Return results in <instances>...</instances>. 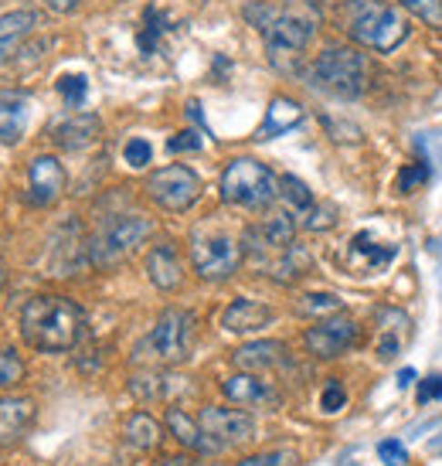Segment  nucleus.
<instances>
[{"label": "nucleus", "instance_id": "1", "mask_svg": "<svg viewBox=\"0 0 442 466\" xmlns=\"http://www.w3.org/2000/svg\"><path fill=\"white\" fill-rule=\"evenodd\" d=\"M85 317L65 297H31L21 310V334L31 348L58 354L72 350L82 337Z\"/></svg>", "mask_w": 442, "mask_h": 466}, {"label": "nucleus", "instance_id": "2", "mask_svg": "<svg viewBox=\"0 0 442 466\" xmlns=\"http://www.w3.org/2000/svg\"><path fill=\"white\" fill-rule=\"evenodd\" d=\"M276 187L279 184H276L273 170L259 164V160H252V157H238L221 174V198L228 205L248 208V211L273 205V198L279 195Z\"/></svg>", "mask_w": 442, "mask_h": 466}, {"label": "nucleus", "instance_id": "3", "mask_svg": "<svg viewBox=\"0 0 442 466\" xmlns=\"http://www.w3.org/2000/svg\"><path fill=\"white\" fill-rule=\"evenodd\" d=\"M351 35L361 41V45H367L371 52L388 55L408 38V21H405L395 7H388V4L361 0V4L354 7Z\"/></svg>", "mask_w": 442, "mask_h": 466}, {"label": "nucleus", "instance_id": "4", "mask_svg": "<svg viewBox=\"0 0 442 466\" xmlns=\"http://www.w3.org/2000/svg\"><path fill=\"white\" fill-rule=\"evenodd\" d=\"M313 78L320 89L334 92L340 99H357L367 78L365 55H357L354 48H326L313 66Z\"/></svg>", "mask_w": 442, "mask_h": 466}, {"label": "nucleus", "instance_id": "5", "mask_svg": "<svg viewBox=\"0 0 442 466\" xmlns=\"http://www.w3.org/2000/svg\"><path fill=\"white\" fill-rule=\"evenodd\" d=\"M246 17L262 31V38L269 45V52H303L306 41H310L313 27L310 21H303L289 11H276V7H266V4H252L246 7Z\"/></svg>", "mask_w": 442, "mask_h": 466}, {"label": "nucleus", "instance_id": "6", "mask_svg": "<svg viewBox=\"0 0 442 466\" xmlns=\"http://www.w3.org/2000/svg\"><path fill=\"white\" fill-rule=\"evenodd\" d=\"M146 191L164 211H187L201 198V177L184 164H170L150 174Z\"/></svg>", "mask_w": 442, "mask_h": 466}, {"label": "nucleus", "instance_id": "7", "mask_svg": "<svg viewBox=\"0 0 442 466\" xmlns=\"http://www.w3.org/2000/svg\"><path fill=\"white\" fill-rule=\"evenodd\" d=\"M191 340H195V317L187 310H164L154 334L146 337V348L154 350L156 361L177 364L191 354Z\"/></svg>", "mask_w": 442, "mask_h": 466}, {"label": "nucleus", "instance_id": "8", "mask_svg": "<svg viewBox=\"0 0 442 466\" xmlns=\"http://www.w3.org/2000/svg\"><path fill=\"white\" fill-rule=\"evenodd\" d=\"M191 259H195V269L201 279H228L238 262H242V246H235V238L228 235H195V246H191Z\"/></svg>", "mask_w": 442, "mask_h": 466}, {"label": "nucleus", "instance_id": "9", "mask_svg": "<svg viewBox=\"0 0 442 466\" xmlns=\"http://www.w3.org/2000/svg\"><path fill=\"white\" fill-rule=\"evenodd\" d=\"M150 232V221L144 218H116L109 221L103 232L95 235L92 242V259L99 266H113L116 259H123L133 246H140V238Z\"/></svg>", "mask_w": 442, "mask_h": 466}, {"label": "nucleus", "instance_id": "10", "mask_svg": "<svg viewBox=\"0 0 442 466\" xmlns=\"http://www.w3.org/2000/svg\"><path fill=\"white\" fill-rule=\"evenodd\" d=\"M197 422H201V429H205L218 446L246 442V440H252V432H256V419H252L248 412H238V409H218V405H208Z\"/></svg>", "mask_w": 442, "mask_h": 466}, {"label": "nucleus", "instance_id": "11", "mask_svg": "<svg viewBox=\"0 0 442 466\" xmlns=\"http://www.w3.org/2000/svg\"><path fill=\"white\" fill-rule=\"evenodd\" d=\"M303 340L316 358H337L357 340V324L351 317H330V320H320L316 327H310Z\"/></svg>", "mask_w": 442, "mask_h": 466}, {"label": "nucleus", "instance_id": "12", "mask_svg": "<svg viewBox=\"0 0 442 466\" xmlns=\"http://www.w3.org/2000/svg\"><path fill=\"white\" fill-rule=\"evenodd\" d=\"M27 181H31V201L35 205H52L55 198L65 191V170L55 157L41 154L31 160Z\"/></svg>", "mask_w": 442, "mask_h": 466}, {"label": "nucleus", "instance_id": "13", "mask_svg": "<svg viewBox=\"0 0 442 466\" xmlns=\"http://www.w3.org/2000/svg\"><path fill=\"white\" fill-rule=\"evenodd\" d=\"M35 419V401L25 395H7L0 399V446H11L25 436V429Z\"/></svg>", "mask_w": 442, "mask_h": 466}, {"label": "nucleus", "instance_id": "14", "mask_svg": "<svg viewBox=\"0 0 442 466\" xmlns=\"http://www.w3.org/2000/svg\"><path fill=\"white\" fill-rule=\"evenodd\" d=\"M99 116L92 113H78V116H68L65 123H58L52 130V140L62 147V150H85L99 140Z\"/></svg>", "mask_w": 442, "mask_h": 466}, {"label": "nucleus", "instance_id": "15", "mask_svg": "<svg viewBox=\"0 0 442 466\" xmlns=\"http://www.w3.org/2000/svg\"><path fill=\"white\" fill-rule=\"evenodd\" d=\"M167 429L184 450H195V453H218L221 450L218 442L201 429V422H195L184 409H167Z\"/></svg>", "mask_w": 442, "mask_h": 466}, {"label": "nucleus", "instance_id": "16", "mask_svg": "<svg viewBox=\"0 0 442 466\" xmlns=\"http://www.w3.org/2000/svg\"><path fill=\"white\" fill-rule=\"evenodd\" d=\"M273 320V310L269 307H262L256 299H235L228 303V310L221 313V327L225 330H232V334H252V330H259Z\"/></svg>", "mask_w": 442, "mask_h": 466}, {"label": "nucleus", "instance_id": "17", "mask_svg": "<svg viewBox=\"0 0 442 466\" xmlns=\"http://www.w3.org/2000/svg\"><path fill=\"white\" fill-rule=\"evenodd\" d=\"M303 123V106L296 99H286V96H276L269 109H266V123L259 127L256 133V140H273V137H283L289 133L293 127Z\"/></svg>", "mask_w": 442, "mask_h": 466}, {"label": "nucleus", "instance_id": "18", "mask_svg": "<svg viewBox=\"0 0 442 466\" xmlns=\"http://www.w3.org/2000/svg\"><path fill=\"white\" fill-rule=\"evenodd\" d=\"M235 368H242V371H266V368H276V364L286 361V344H279V340H256V344H246V348H238L232 354Z\"/></svg>", "mask_w": 442, "mask_h": 466}, {"label": "nucleus", "instance_id": "19", "mask_svg": "<svg viewBox=\"0 0 442 466\" xmlns=\"http://www.w3.org/2000/svg\"><path fill=\"white\" fill-rule=\"evenodd\" d=\"M221 391L225 399L235 401V405H262V401H276V391L259 381L252 371H242V375H232L221 381Z\"/></svg>", "mask_w": 442, "mask_h": 466}, {"label": "nucleus", "instance_id": "20", "mask_svg": "<svg viewBox=\"0 0 442 466\" xmlns=\"http://www.w3.org/2000/svg\"><path fill=\"white\" fill-rule=\"evenodd\" d=\"M35 27H38V14L35 11H14L0 17V66L21 48V41H25Z\"/></svg>", "mask_w": 442, "mask_h": 466}, {"label": "nucleus", "instance_id": "21", "mask_svg": "<svg viewBox=\"0 0 442 466\" xmlns=\"http://www.w3.org/2000/svg\"><path fill=\"white\" fill-rule=\"evenodd\" d=\"M146 276L156 289H177L181 286V262H177V252L170 246H156L150 256H146Z\"/></svg>", "mask_w": 442, "mask_h": 466}, {"label": "nucleus", "instance_id": "22", "mask_svg": "<svg viewBox=\"0 0 442 466\" xmlns=\"http://www.w3.org/2000/svg\"><path fill=\"white\" fill-rule=\"evenodd\" d=\"M293 235H296V225L289 215H276L269 218L262 228H248L246 232V242H262L256 248H276V252H286L293 246Z\"/></svg>", "mask_w": 442, "mask_h": 466}, {"label": "nucleus", "instance_id": "23", "mask_svg": "<svg viewBox=\"0 0 442 466\" xmlns=\"http://www.w3.org/2000/svg\"><path fill=\"white\" fill-rule=\"evenodd\" d=\"M126 442H130L133 450H144V453H150V450H156L160 446V422H156L150 412H133L130 419H126Z\"/></svg>", "mask_w": 442, "mask_h": 466}, {"label": "nucleus", "instance_id": "24", "mask_svg": "<svg viewBox=\"0 0 442 466\" xmlns=\"http://www.w3.org/2000/svg\"><path fill=\"white\" fill-rule=\"evenodd\" d=\"M27 130V106L25 99L0 103V143H17Z\"/></svg>", "mask_w": 442, "mask_h": 466}, {"label": "nucleus", "instance_id": "25", "mask_svg": "<svg viewBox=\"0 0 442 466\" xmlns=\"http://www.w3.org/2000/svg\"><path fill=\"white\" fill-rule=\"evenodd\" d=\"M426 181H429V167H426V164H405V167L398 170V177H395V191H398V195H412V191L422 187Z\"/></svg>", "mask_w": 442, "mask_h": 466}, {"label": "nucleus", "instance_id": "26", "mask_svg": "<svg viewBox=\"0 0 442 466\" xmlns=\"http://www.w3.org/2000/svg\"><path fill=\"white\" fill-rule=\"evenodd\" d=\"M25 381V361L14 350H0V389H14Z\"/></svg>", "mask_w": 442, "mask_h": 466}, {"label": "nucleus", "instance_id": "27", "mask_svg": "<svg viewBox=\"0 0 442 466\" xmlns=\"http://www.w3.org/2000/svg\"><path fill=\"white\" fill-rule=\"evenodd\" d=\"M279 191H283V198H286L289 205L299 208V211H306V208H313V195L310 187L299 181V177H293V174H286L283 181H279Z\"/></svg>", "mask_w": 442, "mask_h": 466}, {"label": "nucleus", "instance_id": "28", "mask_svg": "<svg viewBox=\"0 0 442 466\" xmlns=\"http://www.w3.org/2000/svg\"><path fill=\"white\" fill-rule=\"evenodd\" d=\"M405 11H412L416 17H422L426 25L442 27V0H398Z\"/></svg>", "mask_w": 442, "mask_h": 466}, {"label": "nucleus", "instance_id": "29", "mask_svg": "<svg viewBox=\"0 0 442 466\" xmlns=\"http://www.w3.org/2000/svg\"><path fill=\"white\" fill-rule=\"evenodd\" d=\"M58 92L68 106H82L85 103V92H89V82L82 76H62L58 78Z\"/></svg>", "mask_w": 442, "mask_h": 466}, {"label": "nucleus", "instance_id": "30", "mask_svg": "<svg viewBox=\"0 0 442 466\" xmlns=\"http://www.w3.org/2000/svg\"><path fill=\"white\" fill-rule=\"evenodd\" d=\"M293 463H296V456L289 453V450H273V453L246 456V460H238L235 466H293Z\"/></svg>", "mask_w": 442, "mask_h": 466}, {"label": "nucleus", "instance_id": "31", "mask_svg": "<svg viewBox=\"0 0 442 466\" xmlns=\"http://www.w3.org/2000/svg\"><path fill=\"white\" fill-rule=\"evenodd\" d=\"M150 157H154V150H150V143L140 140V137H133V140L123 147V160H126L130 167H146Z\"/></svg>", "mask_w": 442, "mask_h": 466}, {"label": "nucleus", "instance_id": "32", "mask_svg": "<svg viewBox=\"0 0 442 466\" xmlns=\"http://www.w3.org/2000/svg\"><path fill=\"white\" fill-rule=\"evenodd\" d=\"M299 310L303 313H334V310H340V299L334 297V293H310V297H303Z\"/></svg>", "mask_w": 442, "mask_h": 466}, {"label": "nucleus", "instance_id": "33", "mask_svg": "<svg viewBox=\"0 0 442 466\" xmlns=\"http://www.w3.org/2000/svg\"><path fill=\"white\" fill-rule=\"evenodd\" d=\"M377 456H381V463H385V466H405V463H408V450H405L398 440L377 442Z\"/></svg>", "mask_w": 442, "mask_h": 466}, {"label": "nucleus", "instance_id": "34", "mask_svg": "<svg viewBox=\"0 0 442 466\" xmlns=\"http://www.w3.org/2000/svg\"><path fill=\"white\" fill-rule=\"evenodd\" d=\"M167 150L170 154H191V150H201V137H197L195 130H184V133H177V137H170Z\"/></svg>", "mask_w": 442, "mask_h": 466}, {"label": "nucleus", "instance_id": "35", "mask_svg": "<svg viewBox=\"0 0 442 466\" xmlns=\"http://www.w3.org/2000/svg\"><path fill=\"white\" fill-rule=\"evenodd\" d=\"M344 401H347L344 389H340L337 381H330V385H326V391H324V399H320L324 412H340V409H344Z\"/></svg>", "mask_w": 442, "mask_h": 466}, {"label": "nucleus", "instance_id": "36", "mask_svg": "<svg viewBox=\"0 0 442 466\" xmlns=\"http://www.w3.org/2000/svg\"><path fill=\"white\" fill-rule=\"evenodd\" d=\"M334 225V208H316L310 218H306V228H313V232H324V228H330Z\"/></svg>", "mask_w": 442, "mask_h": 466}, {"label": "nucleus", "instance_id": "37", "mask_svg": "<svg viewBox=\"0 0 442 466\" xmlns=\"http://www.w3.org/2000/svg\"><path fill=\"white\" fill-rule=\"evenodd\" d=\"M442 399V375H432L418 385V401H436Z\"/></svg>", "mask_w": 442, "mask_h": 466}, {"label": "nucleus", "instance_id": "38", "mask_svg": "<svg viewBox=\"0 0 442 466\" xmlns=\"http://www.w3.org/2000/svg\"><path fill=\"white\" fill-rule=\"evenodd\" d=\"M48 4V11H55V14H72L78 7V0H45Z\"/></svg>", "mask_w": 442, "mask_h": 466}, {"label": "nucleus", "instance_id": "39", "mask_svg": "<svg viewBox=\"0 0 442 466\" xmlns=\"http://www.w3.org/2000/svg\"><path fill=\"white\" fill-rule=\"evenodd\" d=\"M412 381H416V371H412V368H402V375H398V385H402V389H408Z\"/></svg>", "mask_w": 442, "mask_h": 466}, {"label": "nucleus", "instance_id": "40", "mask_svg": "<svg viewBox=\"0 0 442 466\" xmlns=\"http://www.w3.org/2000/svg\"><path fill=\"white\" fill-rule=\"evenodd\" d=\"M0 286H4V272H0Z\"/></svg>", "mask_w": 442, "mask_h": 466}, {"label": "nucleus", "instance_id": "41", "mask_svg": "<svg viewBox=\"0 0 442 466\" xmlns=\"http://www.w3.org/2000/svg\"><path fill=\"white\" fill-rule=\"evenodd\" d=\"M320 4H330V0H320Z\"/></svg>", "mask_w": 442, "mask_h": 466}]
</instances>
